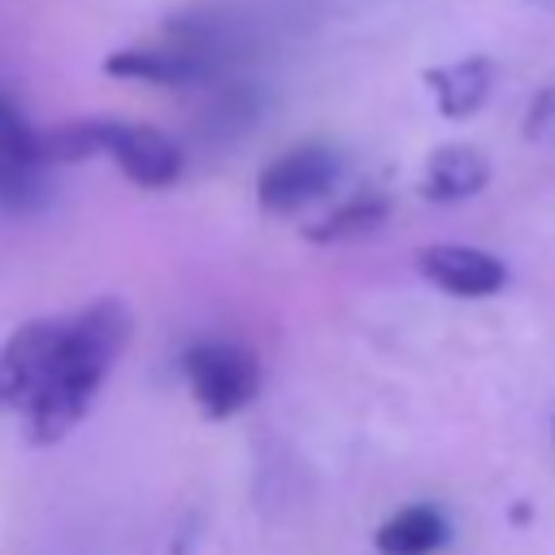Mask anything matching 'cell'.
Masks as SVG:
<instances>
[{"mask_svg":"<svg viewBox=\"0 0 555 555\" xmlns=\"http://www.w3.org/2000/svg\"><path fill=\"white\" fill-rule=\"evenodd\" d=\"M108 78L126 82H152V87H191L217 74L212 52L199 39L182 43H139V48H117L104 56Z\"/></svg>","mask_w":555,"mask_h":555,"instance_id":"cell-4","label":"cell"},{"mask_svg":"<svg viewBox=\"0 0 555 555\" xmlns=\"http://www.w3.org/2000/svg\"><path fill=\"white\" fill-rule=\"evenodd\" d=\"M338 173H343V156L334 147L299 143L264 165V173L256 178V199L264 212L286 217V212H299V208L317 204L321 195H330Z\"/></svg>","mask_w":555,"mask_h":555,"instance_id":"cell-3","label":"cell"},{"mask_svg":"<svg viewBox=\"0 0 555 555\" xmlns=\"http://www.w3.org/2000/svg\"><path fill=\"white\" fill-rule=\"evenodd\" d=\"M182 369H186V382H191L195 403L212 421H225V416L243 412L260 395V364L238 343H221V338L195 343L182 356Z\"/></svg>","mask_w":555,"mask_h":555,"instance_id":"cell-2","label":"cell"},{"mask_svg":"<svg viewBox=\"0 0 555 555\" xmlns=\"http://www.w3.org/2000/svg\"><path fill=\"white\" fill-rule=\"evenodd\" d=\"M416 269L421 278L455 299H486L494 291L507 286V264L481 247H464V243H434L416 251Z\"/></svg>","mask_w":555,"mask_h":555,"instance_id":"cell-7","label":"cell"},{"mask_svg":"<svg viewBox=\"0 0 555 555\" xmlns=\"http://www.w3.org/2000/svg\"><path fill=\"white\" fill-rule=\"evenodd\" d=\"M386 212H390L386 195L364 191V195H351V199L334 204L325 217H317L312 225H304V234L312 243H347V238H360V234L377 230L386 221Z\"/></svg>","mask_w":555,"mask_h":555,"instance_id":"cell-11","label":"cell"},{"mask_svg":"<svg viewBox=\"0 0 555 555\" xmlns=\"http://www.w3.org/2000/svg\"><path fill=\"white\" fill-rule=\"evenodd\" d=\"M126 343H130V308L121 299H95L78 317L61 321L56 364L43 377V386L26 399V408L17 412L35 447L61 442L87 416L104 377L121 360Z\"/></svg>","mask_w":555,"mask_h":555,"instance_id":"cell-1","label":"cell"},{"mask_svg":"<svg viewBox=\"0 0 555 555\" xmlns=\"http://www.w3.org/2000/svg\"><path fill=\"white\" fill-rule=\"evenodd\" d=\"M525 139H533V143H555V87H546V91H538V95L529 100Z\"/></svg>","mask_w":555,"mask_h":555,"instance_id":"cell-15","label":"cell"},{"mask_svg":"<svg viewBox=\"0 0 555 555\" xmlns=\"http://www.w3.org/2000/svg\"><path fill=\"white\" fill-rule=\"evenodd\" d=\"M486 182H490V160L468 143H447L429 152L421 173V195L434 204H460V199H473Z\"/></svg>","mask_w":555,"mask_h":555,"instance_id":"cell-9","label":"cell"},{"mask_svg":"<svg viewBox=\"0 0 555 555\" xmlns=\"http://www.w3.org/2000/svg\"><path fill=\"white\" fill-rule=\"evenodd\" d=\"M447 542V516L429 503H408L395 516H386L373 533V546L382 555H434Z\"/></svg>","mask_w":555,"mask_h":555,"instance_id":"cell-10","label":"cell"},{"mask_svg":"<svg viewBox=\"0 0 555 555\" xmlns=\"http://www.w3.org/2000/svg\"><path fill=\"white\" fill-rule=\"evenodd\" d=\"M0 165H43L39 130L0 95Z\"/></svg>","mask_w":555,"mask_h":555,"instance_id":"cell-13","label":"cell"},{"mask_svg":"<svg viewBox=\"0 0 555 555\" xmlns=\"http://www.w3.org/2000/svg\"><path fill=\"white\" fill-rule=\"evenodd\" d=\"M61 321H26L0 347V412H22L56 364Z\"/></svg>","mask_w":555,"mask_h":555,"instance_id":"cell-5","label":"cell"},{"mask_svg":"<svg viewBox=\"0 0 555 555\" xmlns=\"http://www.w3.org/2000/svg\"><path fill=\"white\" fill-rule=\"evenodd\" d=\"M48 165H0V204L9 212H30L48 199V182H43Z\"/></svg>","mask_w":555,"mask_h":555,"instance_id":"cell-14","label":"cell"},{"mask_svg":"<svg viewBox=\"0 0 555 555\" xmlns=\"http://www.w3.org/2000/svg\"><path fill=\"white\" fill-rule=\"evenodd\" d=\"M104 156H113V165L143 191H160L182 178V147L156 126L108 121Z\"/></svg>","mask_w":555,"mask_h":555,"instance_id":"cell-6","label":"cell"},{"mask_svg":"<svg viewBox=\"0 0 555 555\" xmlns=\"http://www.w3.org/2000/svg\"><path fill=\"white\" fill-rule=\"evenodd\" d=\"M104 139H108V117H74L39 134V156L43 165H78L104 156Z\"/></svg>","mask_w":555,"mask_h":555,"instance_id":"cell-12","label":"cell"},{"mask_svg":"<svg viewBox=\"0 0 555 555\" xmlns=\"http://www.w3.org/2000/svg\"><path fill=\"white\" fill-rule=\"evenodd\" d=\"M494 74L499 69H494L490 56H464V61L425 69V87H429V95H434V104L447 121H464L490 100Z\"/></svg>","mask_w":555,"mask_h":555,"instance_id":"cell-8","label":"cell"}]
</instances>
